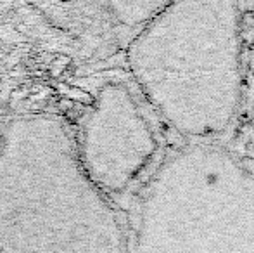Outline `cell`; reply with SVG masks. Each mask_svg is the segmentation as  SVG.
Wrapping results in <instances>:
<instances>
[{
    "mask_svg": "<svg viewBox=\"0 0 254 253\" xmlns=\"http://www.w3.org/2000/svg\"><path fill=\"white\" fill-rule=\"evenodd\" d=\"M128 77L171 144H228L244 82V0H175L127 42Z\"/></svg>",
    "mask_w": 254,
    "mask_h": 253,
    "instance_id": "6da1fadb",
    "label": "cell"
},
{
    "mask_svg": "<svg viewBox=\"0 0 254 253\" xmlns=\"http://www.w3.org/2000/svg\"><path fill=\"white\" fill-rule=\"evenodd\" d=\"M130 227L128 253H254V169L228 144H171Z\"/></svg>",
    "mask_w": 254,
    "mask_h": 253,
    "instance_id": "7a4b0ae2",
    "label": "cell"
},
{
    "mask_svg": "<svg viewBox=\"0 0 254 253\" xmlns=\"http://www.w3.org/2000/svg\"><path fill=\"white\" fill-rule=\"evenodd\" d=\"M74 146L88 179L106 196H121L144 186L171 141L128 77L97 88Z\"/></svg>",
    "mask_w": 254,
    "mask_h": 253,
    "instance_id": "3957f363",
    "label": "cell"
},
{
    "mask_svg": "<svg viewBox=\"0 0 254 253\" xmlns=\"http://www.w3.org/2000/svg\"><path fill=\"white\" fill-rule=\"evenodd\" d=\"M254 169V0H244V82L241 111L228 142Z\"/></svg>",
    "mask_w": 254,
    "mask_h": 253,
    "instance_id": "277c9868",
    "label": "cell"
},
{
    "mask_svg": "<svg viewBox=\"0 0 254 253\" xmlns=\"http://www.w3.org/2000/svg\"><path fill=\"white\" fill-rule=\"evenodd\" d=\"M175 0H102L114 28L130 38Z\"/></svg>",
    "mask_w": 254,
    "mask_h": 253,
    "instance_id": "5b68a950",
    "label": "cell"
},
{
    "mask_svg": "<svg viewBox=\"0 0 254 253\" xmlns=\"http://www.w3.org/2000/svg\"><path fill=\"white\" fill-rule=\"evenodd\" d=\"M47 2H56V3H85L90 0H47Z\"/></svg>",
    "mask_w": 254,
    "mask_h": 253,
    "instance_id": "8992f818",
    "label": "cell"
}]
</instances>
